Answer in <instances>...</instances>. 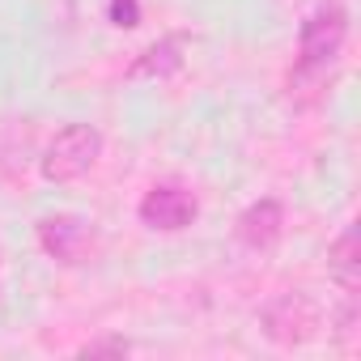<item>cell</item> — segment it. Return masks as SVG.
<instances>
[{"mask_svg": "<svg viewBox=\"0 0 361 361\" xmlns=\"http://www.w3.org/2000/svg\"><path fill=\"white\" fill-rule=\"evenodd\" d=\"M98 157H102V132L94 123H68L43 149V178L47 183H73V178L94 170Z\"/></svg>", "mask_w": 361, "mask_h": 361, "instance_id": "cell-1", "label": "cell"}, {"mask_svg": "<svg viewBox=\"0 0 361 361\" xmlns=\"http://www.w3.org/2000/svg\"><path fill=\"white\" fill-rule=\"evenodd\" d=\"M344 39H348V13L340 5H319L298 30V77L327 73V64H336V56L344 51Z\"/></svg>", "mask_w": 361, "mask_h": 361, "instance_id": "cell-2", "label": "cell"}, {"mask_svg": "<svg viewBox=\"0 0 361 361\" xmlns=\"http://www.w3.org/2000/svg\"><path fill=\"white\" fill-rule=\"evenodd\" d=\"M259 327L272 344L293 348V344H310L323 327V310L310 293L293 289V293H276L264 310H259Z\"/></svg>", "mask_w": 361, "mask_h": 361, "instance_id": "cell-3", "label": "cell"}, {"mask_svg": "<svg viewBox=\"0 0 361 361\" xmlns=\"http://www.w3.org/2000/svg\"><path fill=\"white\" fill-rule=\"evenodd\" d=\"M39 247L56 259V264H90L98 255V234L90 221L73 217V213H56V217H43L39 221Z\"/></svg>", "mask_w": 361, "mask_h": 361, "instance_id": "cell-4", "label": "cell"}, {"mask_svg": "<svg viewBox=\"0 0 361 361\" xmlns=\"http://www.w3.org/2000/svg\"><path fill=\"white\" fill-rule=\"evenodd\" d=\"M136 217L153 234H178V230H188L200 217V200L188 188H178V183H157V188L145 192Z\"/></svg>", "mask_w": 361, "mask_h": 361, "instance_id": "cell-5", "label": "cell"}, {"mask_svg": "<svg viewBox=\"0 0 361 361\" xmlns=\"http://www.w3.org/2000/svg\"><path fill=\"white\" fill-rule=\"evenodd\" d=\"M281 230H285V209H281V200H272V196L247 204V209L238 213V221H234V234H238V243H243L247 251H272V247L281 243Z\"/></svg>", "mask_w": 361, "mask_h": 361, "instance_id": "cell-6", "label": "cell"}, {"mask_svg": "<svg viewBox=\"0 0 361 361\" xmlns=\"http://www.w3.org/2000/svg\"><path fill=\"white\" fill-rule=\"evenodd\" d=\"M183 35H166L157 39L153 47H145L132 64H128V81H161V77H174L183 68Z\"/></svg>", "mask_w": 361, "mask_h": 361, "instance_id": "cell-7", "label": "cell"}, {"mask_svg": "<svg viewBox=\"0 0 361 361\" xmlns=\"http://www.w3.org/2000/svg\"><path fill=\"white\" fill-rule=\"evenodd\" d=\"M327 272L340 281V289L353 298L357 285H361V238H357V226H344V234L327 247Z\"/></svg>", "mask_w": 361, "mask_h": 361, "instance_id": "cell-8", "label": "cell"}, {"mask_svg": "<svg viewBox=\"0 0 361 361\" xmlns=\"http://www.w3.org/2000/svg\"><path fill=\"white\" fill-rule=\"evenodd\" d=\"M111 22H115L119 30L140 26V0H111Z\"/></svg>", "mask_w": 361, "mask_h": 361, "instance_id": "cell-9", "label": "cell"}, {"mask_svg": "<svg viewBox=\"0 0 361 361\" xmlns=\"http://www.w3.org/2000/svg\"><path fill=\"white\" fill-rule=\"evenodd\" d=\"M132 344L123 340V336H111V340H94V344H85L81 348V357H106V353H115V357H123Z\"/></svg>", "mask_w": 361, "mask_h": 361, "instance_id": "cell-10", "label": "cell"}]
</instances>
